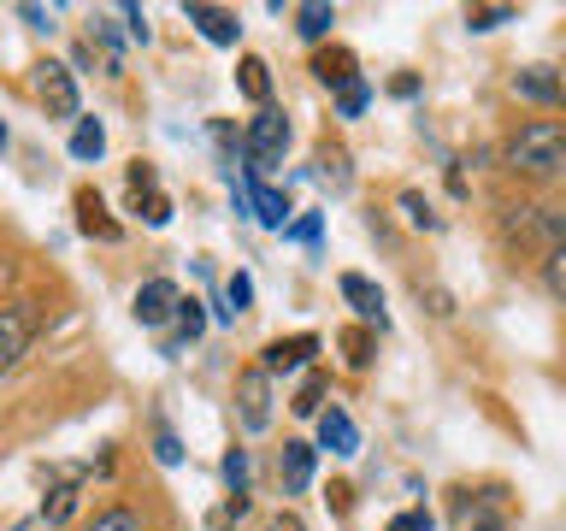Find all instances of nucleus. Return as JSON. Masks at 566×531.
Masks as SVG:
<instances>
[{"mask_svg":"<svg viewBox=\"0 0 566 531\" xmlns=\"http://www.w3.org/2000/svg\"><path fill=\"white\" fill-rule=\"evenodd\" d=\"M543 283H548V295L566 301V242L548 248V260H543Z\"/></svg>","mask_w":566,"mask_h":531,"instance_id":"aec40b11","label":"nucleus"},{"mask_svg":"<svg viewBox=\"0 0 566 531\" xmlns=\"http://www.w3.org/2000/svg\"><path fill=\"white\" fill-rule=\"evenodd\" d=\"M513 18H520L513 7H472L467 24H472V30H495V24H513Z\"/></svg>","mask_w":566,"mask_h":531,"instance_id":"5701e85b","label":"nucleus"},{"mask_svg":"<svg viewBox=\"0 0 566 531\" xmlns=\"http://www.w3.org/2000/svg\"><path fill=\"white\" fill-rule=\"evenodd\" d=\"M502 159H507V171L537 177V184H548V177H566V124H555V118L520 124V131L507 136Z\"/></svg>","mask_w":566,"mask_h":531,"instance_id":"f257e3e1","label":"nucleus"},{"mask_svg":"<svg viewBox=\"0 0 566 531\" xmlns=\"http://www.w3.org/2000/svg\"><path fill=\"white\" fill-rule=\"evenodd\" d=\"M142 219H148V225H166V219H171V201L148 189V207H142Z\"/></svg>","mask_w":566,"mask_h":531,"instance_id":"c85d7f7f","label":"nucleus"},{"mask_svg":"<svg viewBox=\"0 0 566 531\" xmlns=\"http://www.w3.org/2000/svg\"><path fill=\"white\" fill-rule=\"evenodd\" d=\"M224 295H230V313H248V301H254V278L237 272V278L224 283Z\"/></svg>","mask_w":566,"mask_h":531,"instance_id":"a878e982","label":"nucleus"},{"mask_svg":"<svg viewBox=\"0 0 566 531\" xmlns=\"http://www.w3.org/2000/svg\"><path fill=\"white\" fill-rule=\"evenodd\" d=\"M101 154H106L101 118H77V131H71V159H101Z\"/></svg>","mask_w":566,"mask_h":531,"instance_id":"a211bd4d","label":"nucleus"},{"mask_svg":"<svg viewBox=\"0 0 566 531\" xmlns=\"http://www.w3.org/2000/svg\"><path fill=\"white\" fill-rule=\"evenodd\" d=\"M77 230H83V237H101V242H118V225L106 219V207H101L95 189H77Z\"/></svg>","mask_w":566,"mask_h":531,"instance_id":"ddd939ff","label":"nucleus"},{"mask_svg":"<svg viewBox=\"0 0 566 531\" xmlns=\"http://www.w3.org/2000/svg\"><path fill=\"white\" fill-rule=\"evenodd\" d=\"M478 531H502V525H495V520H484V525H478Z\"/></svg>","mask_w":566,"mask_h":531,"instance_id":"c9c22d12","label":"nucleus"},{"mask_svg":"<svg viewBox=\"0 0 566 531\" xmlns=\"http://www.w3.org/2000/svg\"><path fill=\"white\" fill-rule=\"evenodd\" d=\"M12 272H18V266H12V254H7V248H0V290L12 283Z\"/></svg>","mask_w":566,"mask_h":531,"instance_id":"f704fd0d","label":"nucleus"},{"mask_svg":"<svg viewBox=\"0 0 566 531\" xmlns=\"http://www.w3.org/2000/svg\"><path fill=\"white\" fill-rule=\"evenodd\" d=\"M366 95H371V88H366L360 77H354L348 88H336V113H343V118H354V113H360V106H366Z\"/></svg>","mask_w":566,"mask_h":531,"instance_id":"393cba45","label":"nucleus"},{"mask_svg":"<svg viewBox=\"0 0 566 531\" xmlns=\"http://www.w3.org/2000/svg\"><path fill=\"white\" fill-rule=\"evenodd\" d=\"M318 449H331V455H360V425H354L343 407H325V414H318Z\"/></svg>","mask_w":566,"mask_h":531,"instance_id":"9b49d317","label":"nucleus"},{"mask_svg":"<svg viewBox=\"0 0 566 531\" xmlns=\"http://www.w3.org/2000/svg\"><path fill=\"white\" fill-rule=\"evenodd\" d=\"M83 531H142V520H136L130 508H106V513H95Z\"/></svg>","mask_w":566,"mask_h":531,"instance_id":"4be33fe9","label":"nucleus"},{"mask_svg":"<svg viewBox=\"0 0 566 531\" xmlns=\"http://www.w3.org/2000/svg\"><path fill=\"white\" fill-rule=\"evenodd\" d=\"M283 148H290V118L277 113V106H260L254 124H248V136H242V154H248V171H272L283 166Z\"/></svg>","mask_w":566,"mask_h":531,"instance_id":"f03ea898","label":"nucleus"},{"mask_svg":"<svg viewBox=\"0 0 566 531\" xmlns=\"http://www.w3.org/2000/svg\"><path fill=\"white\" fill-rule=\"evenodd\" d=\"M254 219H260V225H272V230H283V219H290V195L265 189L260 177H254Z\"/></svg>","mask_w":566,"mask_h":531,"instance_id":"f3484780","label":"nucleus"},{"mask_svg":"<svg viewBox=\"0 0 566 531\" xmlns=\"http://www.w3.org/2000/svg\"><path fill=\"white\" fill-rule=\"evenodd\" d=\"M177 325H184V336H189V343H195V336H201L207 331V313H201V301H177Z\"/></svg>","mask_w":566,"mask_h":531,"instance_id":"b1692460","label":"nucleus"},{"mask_svg":"<svg viewBox=\"0 0 566 531\" xmlns=\"http://www.w3.org/2000/svg\"><path fill=\"white\" fill-rule=\"evenodd\" d=\"M237 419H242V431H265L272 425V378L260 366L237 378Z\"/></svg>","mask_w":566,"mask_h":531,"instance_id":"39448f33","label":"nucleus"},{"mask_svg":"<svg viewBox=\"0 0 566 531\" xmlns=\"http://www.w3.org/2000/svg\"><path fill=\"white\" fill-rule=\"evenodd\" d=\"M313 71H318V83L348 88L354 83V53L348 48H331V53H318V60H313Z\"/></svg>","mask_w":566,"mask_h":531,"instance_id":"dca6fc26","label":"nucleus"},{"mask_svg":"<svg viewBox=\"0 0 566 531\" xmlns=\"http://www.w3.org/2000/svg\"><path fill=\"white\" fill-rule=\"evenodd\" d=\"M0 148H7V124H0Z\"/></svg>","mask_w":566,"mask_h":531,"instance_id":"e433bc0d","label":"nucleus"},{"mask_svg":"<svg viewBox=\"0 0 566 531\" xmlns=\"http://www.w3.org/2000/svg\"><path fill=\"white\" fill-rule=\"evenodd\" d=\"M313 460H318L313 442H283V455H277V478H283V490H290V496H301V490L313 485Z\"/></svg>","mask_w":566,"mask_h":531,"instance_id":"f8f14e48","label":"nucleus"},{"mask_svg":"<svg viewBox=\"0 0 566 531\" xmlns=\"http://www.w3.org/2000/svg\"><path fill=\"white\" fill-rule=\"evenodd\" d=\"M272 531H307V525H301V513H277Z\"/></svg>","mask_w":566,"mask_h":531,"instance_id":"72a5a7b5","label":"nucleus"},{"mask_svg":"<svg viewBox=\"0 0 566 531\" xmlns=\"http://www.w3.org/2000/svg\"><path fill=\"white\" fill-rule=\"evenodd\" d=\"M384 531H437V520L424 508H407V513H396V520H389Z\"/></svg>","mask_w":566,"mask_h":531,"instance_id":"bb28decb","label":"nucleus"},{"mask_svg":"<svg viewBox=\"0 0 566 531\" xmlns=\"http://www.w3.org/2000/svg\"><path fill=\"white\" fill-rule=\"evenodd\" d=\"M290 237H301V242H318V212H307V219H301Z\"/></svg>","mask_w":566,"mask_h":531,"instance_id":"7c9ffc66","label":"nucleus"},{"mask_svg":"<svg viewBox=\"0 0 566 531\" xmlns=\"http://www.w3.org/2000/svg\"><path fill=\"white\" fill-rule=\"evenodd\" d=\"M224 485H230V502H248V449L224 455Z\"/></svg>","mask_w":566,"mask_h":531,"instance_id":"6ab92c4d","label":"nucleus"},{"mask_svg":"<svg viewBox=\"0 0 566 531\" xmlns=\"http://www.w3.org/2000/svg\"><path fill=\"white\" fill-rule=\"evenodd\" d=\"M336 24V7H325V0H307V7H295V30H301V42H325Z\"/></svg>","mask_w":566,"mask_h":531,"instance_id":"4468645a","label":"nucleus"},{"mask_svg":"<svg viewBox=\"0 0 566 531\" xmlns=\"http://www.w3.org/2000/svg\"><path fill=\"white\" fill-rule=\"evenodd\" d=\"M42 325V313H35V301H0V378L24 361L30 336Z\"/></svg>","mask_w":566,"mask_h":531,"instance_id":"7ed1b4c3","label":"nucleus"},{"mask_svg":"<svg viewBox=\"0 0 566 531\" xmlns=\"http://www.w3.org/2000/svg\"><path fill=\"white\" fill-rule=\"evenodd\" d=\"M184 18L207 35L212 48H237V35H242V24H237V12H230V7H207V0H189Z\"/></svg>","mask_w":566,"mask_h":531,"instance_id":"0eeeda50","label":"nucleus"},{"mask_svg":"<svg viewBox=\"0 0 566 531\" xmlns=\"http://www.w3.org/2000/svg\"><path fill=\"white\" fill-rule=\"evenodd\" d=\"M318 354V336L313 331H301V336H277V343H265L260 354V372L265 378H283V372H301Z\"/></svg>","mask_w":566,"mask_h":531,"instance_id":"423d86ee","label":"nucleus"},{"mask_svg":"<svg viewBox=\"0 0 566 531\" xmlns=\"http://www.w3.org/2000/svg\"><path fill=\"white\" fill-rule=\"evenodd\" d=\"M401 212H407V219H413L419 230H437V212H431V207H424V201H419V195H413V189H407V195H401Z\"/></svg>","mask_w":566,"mask_h":531,"instance_id":"cd10ccee","label":"nucleus"},{"mask_svg":"<svg viewBox=\"0 0 566 531\" xmlns=\"http://www.w3.org/2000/svg\"><path fill=\"white\" fill-rule=\"evenodd\" d=\"M35 95L53 118H77V77L60 65V60H42L35 65Z\"/></svg>","mask_w":566,"mask_h":531,"instance_id":"20e7f679","label":"nucleus"},{"mask_svg":"<svg viewBox=\"0 0 566 531\" xmlns=\"http://www.w3.org/2000/svg\"><path fill=\"white\" fill-rule=\"evenodd\" d=\"M237 88L254 106H272V77H265V60H254V53H248V60L237 65Z\"/></svg>","mask_w":566,"mask_h":531,"instance_id":"2eb2a0df","label":"nucleus"},{"mask_svg":"<svg viewBox=\"0 0 566 531\" xmlns=\"http://www.w3.org/2000/svg\"><path fill=\"white\" fill-rule=\"evenodd\" d=\"M124 18H130V35H142V42H148V18H142V7H124Z\"/></svg>","mask_w":566,"mask_h":531,"instance_id":"473e14b6","label":"nucleus"},{"mask_svg":"<svg viewBox=\"0 0 566 531\" xmlns=\"http://www.w3.org/2000/svg\"><path fill=\"white\" fill-rule=\"evenodd\" d=\"M336 290H343L348 308L360 313V319H371L378 331L389 325V313H384V290H378V283H371L366 272H343V278H336Z\"/></svg>","mask_w":566,"mask_h":531,"instance_id":"6e6552de","label":"nucleus"},{"mask_svg":"<svg viewBox=\"0 0 566 531\" xmlns=\"http://www.w3.org/2000/svg\"><path fill=\"white\" fill-rule=\"evenodd\" d=\"M513 95L537 101V106H566V83L548 65H525V71H513Z\"/></svg>","mask_w":566,"mask_h":531,"instance_id":"9d476101","label":"nucleus"},{"mask_svg":"<svg viewBox=\"0 0 566 531\" xmlns=\"http://www.w3.org/2000/svg\"><path fill=\"white\" fill-rule=\"evenodd\" d=\"M318 402H325V378H318V372H313V378L301 384V396H295L290 407H295L301 419H318V414H325V407H318Z\"/></svg>","mask_w":566,"mask_h":531,"instance_id":"412c9836","label":"nucleus"},{"mask_svg":"<svg viewBox=\"0 0 566 531\" xmlns=\"http://www.w3.org/2000/svg\"><path fill=\"white\" fill-rule=\"evenodd\" d=\"M371 354H366V336H348V366H366Z\"/></svg>","mask_w":566,"mask_h":531,"instance_id":"2f4dec72","label":"nucleus"},{"mask_svg":"<svg viewBox=\"0 0 566 531\" xmlns=\"http://www.w3.org/2000/svg\"><path fill=\"white\" fill-rule=\"evenodd\" d=\"M177 301H184V295H177L171 278H148V283L136 290V319L154 331V325H166V319L177 313Z\"/></svg>","mask_w":566,"mask_h":531,"instance_id":"1a4fd4ad","label":"nucleus"},{"mask_svg":"<svg viewBox=\"0 0 566 531\" xmlns=\"http://www.w3.org/2000/svg\"><path fill=\"white\" fill-rule=\"evenodd\" d=\"M154 455L166 460V467H177V460H184V449H177V437H171V431H159V437H154Z\"/></svg>","mask_w":566,"mask_h":531,"instance_id":"c756f323","label":"nucleus"}]
</instances>
